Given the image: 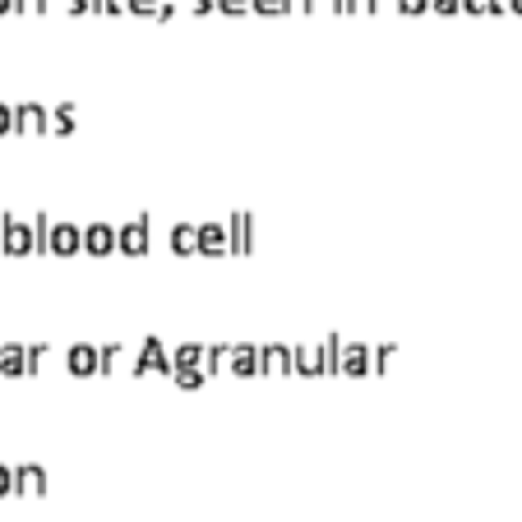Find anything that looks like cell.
Instances as JSON below:
<instances>
[{
    "label": "cell",
    "instance_id": "obj_1",
    "mask_svg": "<svg viewBox=\"0 0 522 522\" xmlns=\"http://www.w3.org/2000/svg\"><path fill=\"white\" fill-rule=\"evenodd\" d=\"M296 375H333V356H328V342H300L296 347Z\"/></svg>",
    "mask_w": 522,
    "mask_h": 522
},
{
    "label": "cell",
    "instance_id": "obj_2",
    "mask_svg": "<svg viewBox=\"0 0 522 522\" xmlns=\"http://www.w3.org/2000/svg\"><path fill=\"white\" fill-rule=\"evenodd\" d=\"M134 375H172V356L162 347V338H144V351L130 361Z\"/></svg>",
    "mask_w": 522,
    "mask_h": 522
},
{
    "label": "cell",
    "instance_id": "obj_3",
    "mask_svg": "<svg viewBox=\"0 0 522 522\" xmlns=\"http://www.w3.org/2000/svg\"><path fill=\"white\" fill-rule=\"evenodd\" d=\"M333 366H338V375H370V347L338 338V361Z\"/></svg>",
    "mask_w": 522,
    "mask_h": 522
},
{
    "label": "cell",
    "instance_id": "obj_4",
    "mask_svg": "<svg viewBox=\"0 0 522 522\" xmlns=\"http://www.w3.org/2000/svg\"><path fill=\"white\" fill-rule=\"evenodd\" d=\"M148 245H153V236H148V223H144V217H134V223L116 227V250H121V255H148Z\"/></svg>",
    "mask_w": 522,
    "mask_h": 522
},
{
    "label": "cell",
    "instance_id": "obj_5",
    "mask_svg": "<svg viewBox=\"0 0 522 522\" xmlns=\"http://www.w3.org/2000/svg\"><path fill=\"white\" fill-rule=\"evenodd\" d=\"M259 370L264 375H296V347H282V342L259 347Z\"/></svg>",
    "mask_w": 522,
    "mask_h": 522
},
{
    "label": "cell",
    "instance_id": "obj_6",
    "mask_svg": "<svg viewBox=\"0 0 522 522\" xmlns=\"http://www.w3.org/2000/svg\"><path fill=\"white\" fill-rule=\"evenodd\" d=\"M5 250L10 255H33L38 250V227L19 223V217H5Z\"/></svg>",
    "mask_w": 522,
    "mask_h": 522
},
{
    "label": "cell",
    "instance_id": "obj_7",
    "mask_svg": "<svg viewBox=\"0 0 522 522\" xmlns=\"http://www.w3.org/2000/svg\"><path fill=\"white\" fill-rule=\"evenodd\" d=\"M227 236H232V255H250L255 250V217L250 213H232L227 217Z\"/></svg>",
    "mask_w": 522,
    "mask_h": 522
},
{
    "label": "cell",
    "instance_id": "obj_8",
    "mask_svg": "<svg viewBox=\"0 0 522 522\" xmlns=\"http://www.w3.org/2000/svg\"><path fill=\"white\" fill-rule=\"evenodd\" d=\"M79 250H84V227H70V223H56V227H51L46 255H79Z\"/></svg>",
    "mask_w": 522,
    "mask_h": 522
},
{
    "label": "cell",
    "instance_id": "obj_9",
    "mask_svg": "<svg viewBox=\"0 0 522 522\" xmlns=\"http://www.w3.org/2000/svg\"><path fill=\"white\" fill-rule=\"evenodd\" d=\"M65 366H70V375H102V351L88 347V342H74L70 356H65Z\"/></svg>",
    "mask_w": 522,
    "mask_h": 522
},
{
    "label": "cell",
    "instance_id": "obj_10",
    "mask_svg": "<svg viewBox=\"0 0 522 522\" xmlns=\"http://www.w3.org/2000/svg\"><path fill=\"white\" fill-rule=\"evenodd\" d=\"M46 121H51V112H46V106H38V102H19L14 106V130L19 134H42Z\"/></svg>",
    "mask_w": 522,
    "mask_h": 522
},
{
    "label": "cell",
    "instance_id": "obj_11",
    "mask_svg": "<svg viewBox=\"0 0 522 522\" xmlns=\"http://www.w3.org/2000/svg\"><path fill=\"white\" fill-rule=\"evenodd\" d=\"M199 255H232V236H227V223H204L199 227Z\"/></svg>",
    "mask_w": 522,
    "mask_h": 522
},
{
    "label": "cell",
    "instance_id": "obj_12",
    "mask_svg": "<svg viewBox=\"0 0 522 522\" xmlns=\"http://www.w3.org/2000/svg\"><path fill=\"white\" fill-rule=\"evenodd\" d=\"M227 375H264L259 370V347H250V342H236L232 347V356H227Z\"/></svg>",
    "mask_w": 522,
    "mask_h": 522
},
{
    "label": "cell",
    "instance_id": "obj_13",
    "mask_svg": "<svg viewBox=\"0 0 522 522\" xmlns=\"http://www.w3.org/2000/svg\"><path fill=\"white\" fill-rule=\"evenodd\" d=\"M84 250L88 255H116V227H106V223H93V227H84Z\"/></svg>",
    "mask_w": 522,
    "mask_h": 522
},
{
    "label": "cell",
    "instance_id": "obj_14",
    "mask_svg": "<svg viewBox=\"0 0 522 522\" xmlns=\"http://www.w3.org/2000/svg\"><path fill=\"white\" fill-rule=\"evenodd\" d=\"M176 370H208V351L199 347V342H181L176 351H172V375Z\"/></svg>",
    "mask_w": 522,
    "mask_h": 522
},
{
    "label": "cell",
    "instance_id": "obj_15",
    "mask_svg": "<svg viewBox=\"0 0 522 522\" xmlns=\"http://www.w3.org/2000/svg\"><path fill=\"white\" fill-rule=\"evenodd\" d=\"M167 240H172V250H176V255H185V259H189V255H199V227H195V223L172 227V236H167Z\"/></svg>",
    "mask_w": 522,
    "mask_h": 522
},
{
    "label": "cell",
    "instance_id": "obj_16",
    "mask_svg": "<svg viewBox=\"0 0 522 522\" xmlns=\"http://www.w3.org/2000/svg\"><path fill=\"white\" fill-rule=\"evenodd\" d=\"M14 490L19 494H42L46 490V472L42 467H14Z\"/></svg>",
    "mask_w": 522,
    "mask_h": 522
},
{
    "label": "cell",
    "instance_id": "obj_17",
    "mask_svg": "<svg viewBox=\"0 0 522 522\" xmlns=\"http://www.w3.org/2000/svg\"><path fill=\"white\" fill-rule=\"evenodd\" d=\"M0 375H29V351L23 347H0Z\"/></svg>",
    "mask_w": 522,
    "mask_h": 522
},
{
    "label": "cell",
    "instance_id": "obj_18",
    "mask_svg": "<svg viewBox=\"0 0 522 522\" xmlns=\"http://www.w3.org/2000/svg\"><path fill=\"white\" fill-rule=\"evenodd\" d=\"M74 121H79V112H74V106H70V102H61V106H56V112H51V121H46V130H56V134H70V130H74Z\"/></svg>",
    "mask_w": 522,
    "mask_h": 522
},
{
    "label": "cell",
    "instance_id": "obj_19",
    "mask_svg": "<svg viewBox=\"0 0 522 522\" xmlns=\"http://www.w3.org/2000/svg\"><path fill=\"white\" fill-rule=\"evenodd\" d=\"M227 356H232V342L208 347V375H227Z\"/></svg>",
    "mask_w": 522,
    "mask_h": 522
},
{
    "label": "cell",
    "instance_id": "obj_20",
    "mask_svg": "<svg viewBox=\"0 0 522 522\" xmlns=\"http://www.w3.org/2000/svg\"><path fill=\"white\" fill-rule=\"evenodd\" d=\"M121 366H125V347H116V342L102 347V375H116Z\"/></svg>",
    "mask_w": 522,
    "mask_h": 522
},
{
    "label": "cell",
    "instance_id": "obj_21",
    "mask_svg": "<svg viewBox=\"0 0 522 522\" xmlns=\"http://www.w3.org/2000/svg\"><path fill=\"white\" fill-rule=\"evenodd\" d=\"M172 379L181 383V389H204V379H208V370H176Z\"/></svg>",
    "mask_w": 522,
    "mask_h": 522
},
{
    "label": "cell",
    "instance_id": "obj_22",
    "mask_svg": "<svg viewBox=\"0 0 522 522\" xmlns=\"http://www.w3.org/2000/svg\"><path fill=\"white\" fill-rule=\"evenodd\" d=\"M217 10H223V14H250L255 5H250V0H217Z\"/></svg>",
    "mask_w": 522,
    "mask_h": 522
},
{
    "label": "cell",
    "instance_id": "obj_23",
    "mask_svg": "<svg viewBox=\"0 0 522 522\" xmlns=\"http://www.w3.org/2000/svg\"><path fill=\"white\" fill-rule=\"evenodd\" d=\"M255 14H282L287 10V0H250Z\"/></svg>",
    "mask_w": 522,
    "mask_h": 522
},
{
    "label": "cell",
    "instance_id": "obj_24",
    "mask_svg": "<svg viewBox=\"0 0 522 522\" xmlns=\"http://www.w3.org/2000/svg\"><path fill=\"white\" fill-rule=\"evenodd\" d=\"M375 5H379V0H347V14H375Z\"/></svg>",
    "mask_w": 522,
    "mask_h": 522
},
{
    "label": "cell",
    "instance_id": "obj_25",
    "mask_svg": "<svg viewBox=\"0 0 522 522\" xmlns=\"http://www.w3.org/2000/svg\"><path fill=\"white\" fill-rule=\"evenodd\" d=\"M467 14H494V0H462Z\"/></svg>",
    "mask_w": 522,
    "mask_h": 522
},
{
    "label": "cell",
    "instance_id": "obj_26",
    "mask_svg": "<svg viewBox=\"0 0 522 522\" xmlns=\"http://www.w3.org/2000/svg\"><path fill=\"white\" fill-rule=\"evenodd\" d=\"M125 5H130L134 14H157V5H162V0H125Z\"/></svg>",
    "mask_w": 522,
    "mask_h": 522
},
{
    "label": "cell",
    "instance_id": "obj_27",
    "mask_svg": "<svg viewBox=\"0 0 522 522\" xmlns=\"http://www.w3.org/2000/svg\"><path fill=\"white\" fill-rule=\"evenodd\" d=\"M430 10H434V14H458L462 0H430Z\"/></svg>",
    "mask_w": 522,
    "mask_h": 522
},
{
    "label": "cell",
    "instance_id": "obj_28",
    "mask_svg": "<svg viewBox=\"0 0 522 522\" xmlns=\"http://www.w3.org/2000/svg\"><path fill=\"white\" fill-rule=\"evenodd\" d=\"M398 10H402V14H425L430 0H398Z\"/></svg>",
    "mask_w": 522,
    "mask_h": 522
},
{
    "label": "cell",
    "instance_id": "obj_29",
    "mask_svg": "<svg viewBox=\"0 0 522 522\" xmlns=\"http://www.w3.org/2000/svg\"><path fill=\"white\" fill-rule=\"evenodd\" d=\"M121 10H130L125 0H97V14H121Z\"/></svg>",
    "mask_w": 522,
    "mask_h": 522
},
{
    "label": "cell",
    "instance_id": "obj_30",
    "mask_svg": "<svg viewBox=\"0 0 522 522\" xmlns=\"http://www.w3.org/2000/svg\"><path fill=\"white\" fill-rule=\"evenodd\" d=\"M14 5H19L23 14H38V10H46V0H14Z\"/></svg>",
    "mask_w": 522,
    "mask_h": 522
},
{
    "label": "cell",
    "instance_id": "obj_31",
    "mask_svg": "<svg viewBox=\"0 0 522 522\" xmlns=\"http://www.w3.org/2000/svg\"><path fill=\"white\" fill-rule=\"evenodd\" d=\"M287 10H291V14H310L315 0H287Z\"/></svg>",
    "mask_w": 522,
    "mask_h": 522
},
{
    "label": "cell",
    "instance_id": "obj_32",
    "mask_svg": "<svg viewBox=\"0 0 522 522\" xmlns=\"http://www.w3.org/2000/svg\"><path fill=\"white\" fill-rule=\"evenodd\" d=\"M5 130H14V112H10L5 102H0V134H5Z\"/></svg>",
    "mask_w": 522,
    "mask_h": 522
},
{
    "label": "cell",
    "instance_id": "obj_33",
    "mask_svg": "<svg viewBox=\"0 0 522 522\" xmlns=\"http://www.w3.org/2000/svg\"><path fill=\"white\" fill-rule=\"evenodd\" d=\"M14 490V472H10V467H0V494H10Z\"/></svg>",
    "mask_w": 522,
    "mask_h": 522
},
{
    "label": "cell",
    "instance_id": "obj_34",
    "mask_svg": "<svg viewBox=\"0 0 522 522\" xmlns=\"http://www.w3.org/2000/svg\"><path fill=\"white\" fill-rule=\"evenodd\" d=\"M70 10H74V14H84V10H97V0H70Z\"/></svg>",
    "mask_w": 522,
    "mask_h": 522
},
{
    "label": "cell",
    "instance_id": "obj_35",
    "mask_svg": "<svg viewBox=\"0 0 522 522\" xmlns=\"http://www.w3.org/2000/svg\"><path fill=\"white\" fill-rule=\"evenodd\" d=\"M217 10V0H195V14H213Z\"/></svg>",
    "mask_w": 522,
    "mask_h": 522
},
{
    "label": "cell",
    "instance_id": "obj_36",
    "mask_svg": "<svg viewBox=\"0 0 522 522\" xmlns=\"http://www.w3.org/2000/svg\"><path fill=\"white\" fill-rule=\"evenodd\" d=\"M509 14H522V0H509Z\"/></svg>",
    "mask_w": 522,
    "mask_h": 522
},
{
    "label": "cell",
    "instance_id": "obj_37",
    "mask_svg": "<svg viewBox=\"0 0 522 522\" xmlns=\"http://www.w3.org/2000/svg\"><path fill=\"white\" fill-rule=\"evenodd\" d=\"M5 10H14V0H0V14H5Z\"/></svg>",
    "mask_w": 522,
    "mask_h": 522
}]
</instances>
